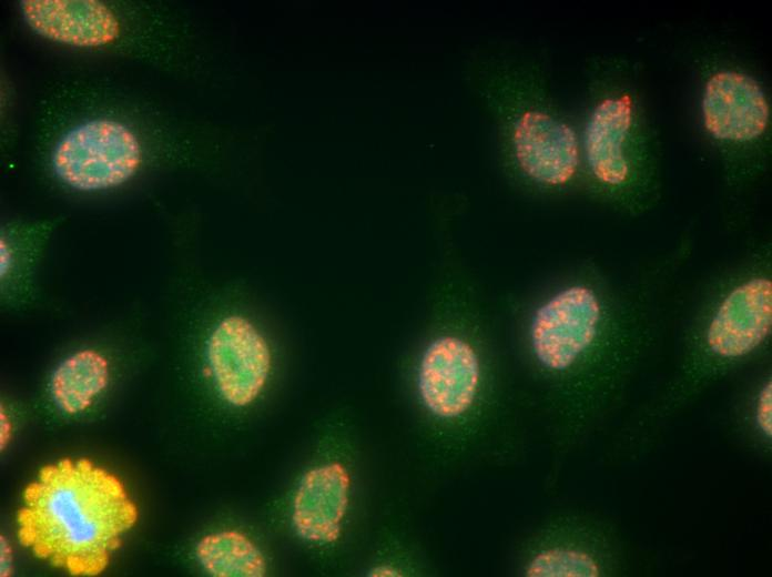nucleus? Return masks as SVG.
Instances as JSON below:
<instances>
[{
	"mask_svg": "<svg viewBox=\"0 0 772 577\" xmlns=\"http://www.w3.org/2000/svg\"><path fill=\"white\" fill-rule=\"evenodd\" d=\"M701 114L707 135L727 154L769 146L771 111L766 93L748 71L719 65L705 75Z\"/></svg>",
	"mask_w": 772,
	"mask_h": 577,
	"instance_id": "3",
	"label": "nucleus"
},
{
	"mask_svg": "<svg viewBox=\"0 0 772 577\" xmlns=\"http://www.w3.org/2000/svg\"><path fill=\"white\" fill-rule=\"evenodd\" d=\"M0 446L1 449H4L10 441L12 428L10 421L8 419V416L2 411L0 414Z\"/></svg>",
	"mask_w": 772,
	"mask_h": 577,
	"instance_id": "17",
	"label": "nucleus"
},
{
	"mask_svg": "<svg viewBox=\"0 0 772 577\" xmlns=\"http://www.w3.org/2000/svg\"><path fill=\"white\" fill-rule=\"evenodd\" d=\"M756 422L762 432L771 438L772 436V384L769 382L761 389L758 407Z\"/></svg>",
	"mask_w": 772,
	"mask_h": 577,
	"instance_id": "15",
	"label": "nucleus"
},
{
	"mask_svg": "<svg viewBox=\"0 0 772 577\" xmlns=\"http://www.w3.org/2000/svg\"><path fill=\"white\" fill-rule=\"evenodd\" d=\"M110 379L106 358L93 350H81L62 361L50 379V394L55 405L67 414L90 407Z\"/></svg>",
	"mask_w": 772,
	"mask_h": 577,
	"instance_id": "12",
	"label": "nucleus"
},
{
	"mask_svg": "<svg viewBox=\"0 0 772 577\" xmlns=\"http://www.w3.org/2000/svg\"><path fill=\"white\" fill-rule=\"evenodd\" d=\"M516 160L531 180L558 186L569 182L579 165V144L573 129L546 110L528 109L514 129Z\"/></svg>",
	"mask_w": 772,
	"mask_h": 577,
	"instance_id": "8",
	"label": "nucleus"
},
{
	"mask_svg": "<svg viewBox=\"0 0 772 577\" xmlns=\"http://www.w3.org/2000/svg\"><path fill=\"white\" fill-rule=\"evenodd\" d=\"M202 567L215 577H263L266 561L257 546L244 534L223 530L204 536L196 545Z\"/></svg>",
	"mask_w": 772,
	"mask_h": 577,
	"instance_id": "13",
	"label": "nucleus"
},
{
	"mask_svg": "<svg viewBox=\"0 0 772 577\" xmlns=\"http://www.w3.org/2000/svg\"><path fill=\"white\" fill-rule=\"evenodd\" d=\"M1 556H0V576L1 577H8L12 575L13 571V565H12V549L7 541V539L1 536Z\"/></svg>",
	"mask_w": 772,
	"mask_h": 577,
	"instance_id": "16",
	"label": "nucleus"
},
{
	"mask_svg": "<svg viewBox=\"0 0 772 577\" xmlns=\"http://www.w3.org/2000/svg\"><path fill=\"white\" fill-rule=\"evenodd\" d=\"M772 325V283L752 279L737 286L712 317L707 343L722 357H740L756 348Z\"/></svg>",
	"mask_w": 772,
	"mask_h": 577,
	"instance_id": "9",
	"label": "nucleus"
},
{
	"mask_svg": "<svg viewBox=\"0 0 772 577\" xmlns=\"http://www.w3.org/2000/svg\"><path fill=\"white\" fill-rule=\"evenodd\" d=\"M207 361L222 398L243 407L264 388L272 367L268 344L252 322L230 315L219 322L207 341Z\"/></svg>",
	"mask_w": 772,
	"mask_h": 577,
	"instance_id": "5",
	"label": "nucleus"
},
{
	"mask_svg": "<svg viewBox=\"0 0 772 577\" xmlns=\"http://www.w3.org/2000/svg\"><path fill=\"white\" fill-rule=\"evenodd\" d=\"M139 512L122 482L88 458L43 466L22 494L19 543L72 576H96L109 565Z\"/></svg>",
	"mask_w": 772,
	"mask_h": 577,
	"instance_id": "1",
	"label": "nucleus"
},
{
	"mask_svg": "<svg viewBox=\"0 0 772 577\" xmlns=\"http://www.w3.org/2000/svg\"><path fill=\"white\" fill-rule=\"evenodd\" d=\"M600 317L599 300L589 287L558 292L532 317L530 337L537 360L551 371L569 368L595 340Z\"/></svg>",
	"mask_w": 772,
	"mask_h": 577,
	"instance_id": "6",
	"label": "nucleus"
},
{
	"mask_svg": "<svg viewBox=\"0 0 772 577\" xmlns=\"http://www.w3.org/2000/svg\"><path fill=\"white\" fill-rule=\"evenodd\" d=\"M349 488V473L341 463L306 472L293 499L292 524L296 534L315 544L335 541L347 510Z\"/></svg>",
	"mask_w": 772,
	"mask_h": 577,
	"instance_id": "11",
	"label": "nucleus"
},
{
	"mask_svg": "<svg viewBox=\"0 0 772 577\" xmlns=\"http://www.w3.org/2000/svg\"><path fill=\"white\" fill-rule=\"evenodd\" d=\"M628 65L613 63V78L596 101L585 129V155L593 178L624 186L640 160L656 146V136Z\"/></svg>",
	"mask_w": 772,
	"mask_h": 577,
	"instance_id": "2",
	"label": "nucleus"
},
{
	"mask_svg": "<svg viewBox=\"0 0 772 577\" xmlns=\"http://www.w3.org/2000/svg\"><path fill=\"white\" fill-rule=\"evenodd\" d=\"M10 251L3 241H1V273L6 272L10 264Z\"/></svg>",
	"mask_w": 772,
	"mask_h": 577,
	"instance_id": "19",
	"label": "nucleus"
},
{
	"mask_svg": "<svg viewBox=\"0 0 772 577\" xmlns=\"http://www.w3.org/2000/svg\"><path fill=\"white\" fill-rule=\"evenodd\" d=\"M20 7L32 30L60 43L98 48L120 34L113 11L96 0H23Z\"/></svg>",
	"mask_w": 772,
	"mask_h": 577,
	"instance_id": "10",
	"label": "nucleus"
},
{
	"mask_svg": "<svg viewBox=\"0 0 772 577\" xmlns=\"http://www.w3.org/2000/svg\"><path fill=\"white\" fill-rule=\"evenodd\" d=\"M141 145L135 134L115 120L96 119L77 125L57 143L55 175L78 191H101L123 184L140 168Z\"/></svg>",
	"mask_w": 772,
	"mask_h": 577,
	"instance_id": "4",
	"label": "nucleus"
},
{
	"mask_svg": "<svg viewBox=\"0 0 772 577\" xmlns=\"http://www.w3.org/2000/svg\"><path fill=\"white\" fill-rule=\"evenodd\" d=\"M597 561L587 553L569 548H550L537 554L528 564V577H598Z\"/></svg>",
	"mask_w": 772,
	"mask_h": 577,
	"instance_id": "14",
	"label": "nucleus"
},
{
	"mask_svg": "<svg viewBox=\"0 0 772 577\" xmlns=\"http://www.w3.org/2000/svg\"><path fill=\"white\" fill-rule=\"evenodd\" d=\"M372 576H380V577H392V576H399L398 571L394 569L390 566L383 565V566H377L375 567L372 573Z\"/></svg>",
	"mask_w": 772,
	"mask_h": 577,
	"instance_id": "18",
	"label": "nucleus"
},
{
	"mask_svg": "<svg viewBox=\"0 0 772 577\" xmlns=\"http://www.w3.org/2000/svg\"><path fill=\"white\" fill-rule=\"evenodd\" d=\"M480 365L473 346L456 336H440L425 350L417 386L426 408L441 418H454L474 403Z\"/></svg>",
	"mask_w": 772,
	"mask_h": 577,
	"instance_id": "7",
	"label": "nucleus"
}]
</instances>
